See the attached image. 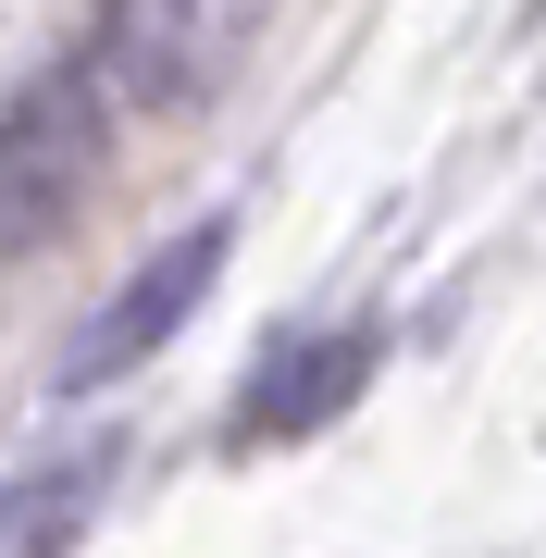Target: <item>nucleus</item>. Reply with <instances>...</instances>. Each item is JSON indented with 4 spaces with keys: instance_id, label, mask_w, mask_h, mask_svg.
Segmentation results:
<instances>
[{
    "instance_id": "f257e3e1",
    "label": "nucleus",
    "mask_w": 546,
    "mask_h": 558,
    "mask_svg": "<svg viewBox=\"0 0 546 558\" xmlns=\"http://www.w3.org/2000/svg\"><path fill=\"white\" fill-rule=\"evenodd\" d=\"M262 0H100V38H87V75L137 112H174V100H211L236 75Z\"/></svg>"
},
{
    "instance_id": "f03ea898",
    "label": "nucleus",
    "mask_w": 546,
    "mask_h": 558,
    "mask_svg": "<svg viewBox=\"0 0 546 558\" xmlns=\"http://www.w3.org/2000/svg\"><path fill=\"white\" fill-rule=\"evenodd\" d=\"M100 100H112V87L87 75V62H62V75H38V87L13 100V236H25V248L62 223V186H75L87 149H100V137H87Z\"/></svg>"
},
{
    "instance_id": "20e7f679",
    "label": "nucleus",
    "mask_w": 546,
    "mask_h": 558,
    "mask_svg": "<svg viewBox=\"0 0 546 558\" xmlns=\"http://www.w3.org/2000/svg\"><path fill=\"white\" fill-rule=\"evenodd\" d=\"M361 385H373V336H361V323H311V336H286L262 373H248L236 435H324Z\"/></svg>"
},
{
    "instance_id": "7ed1b4c3",
    "label": "nucleus",
    "mask_w": 546,
    "mask_h": 558,
    "mask_svg": "<svg viewBox=\"0 0 546 558\" xmlns=\"http://www.w3.org/2000/svg\"><path fill=\"white\" fill-rule=\"evenodd\" d=\"M211 274H223V223H186V236H174V248H162V260H149V274H137V286H124V299H112V311L75 336L62 385H87V373H137V360H149V348H162L186 311L211 299Z\"/></svg>"
}]
</instances>
